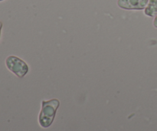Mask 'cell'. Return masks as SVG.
Instances as JSON below:
<instances>
[{
  "instance_id": "1",
  "label": "cell",
  "mask_w": 157,
  "mask_h": 131,
  "mask_svg": "<svg viewBox=\"0 0 157 131\" xmlns=\"http://www.w3.org/2000/svg\"><path fill=\"white\" fill-rule=\"evenodd\" d=\"M59 105L60 102L58 99L41 101V110L38 117V122L41 127L48 128L52 125Z\"/></svg>"
},
{
  "instance_id": "2",
  "label": "cell",
  "mask_w": 157,
  "mask_h": 131,
  "mask_svg": "<svg viewBox=\"0 0 157 131\" xmlns=\"http://www.w3.org/2000/svg\"><path fill=\"white\" fill-rule=\"evenodd\" d=\"M6 65L10 71L19 78L25 76L29 71V67L25 61L14 55H11L6 58Z\"/></svg>"
},
{
  "instance_id": "3",
  "label": "cell",
  "mask_w": 157,
  "mask_h": 131,
  "mask_svg": "<svg viewBox=\"0 0 157 131\" xmlns=\"http://www.w3.org/2000/svg\"><path fill=\"white\" fill-rule=\"evenodd\" d=\"M149 0H118L117 5L126 10H142L147 7Z\"/></svg>"
},
{
  "instance_id": "4",
  "label": "cell",
  "mask_w": 157,
  "mask_h": 131,
  "mask_svg": "<svg viewBox=\"0 0 157 131\" xmlns=\"http://www.w3.org/2000/svg\"><path fill=\"white\" fill-rule=\"evenodd\" d=\"M145 14L147 16L154 17L157 15V0H150L145 8Z\"/></svg>"
},
{
  "instance_id": "5",
  "label": "cell",
  "mask_w": 157,
  "mask_h": 131,
  "mask_svg": "<svg viewBox=\"0 0 157 131\" xmlns=\"http://www.w3.org/2000/svg\"><path fill=\"white\" fill-rule=\"evenodd\" d=\"M153 25H154L155 28H157V15L155 17L154 21H153Z\"/></svg>"
},
{
  "instance_id": "6",
  "label": "cell",
  "mask_w": 157,
  "mask_h": 131,
  "mask_svg": "<svg viewBox=\"0 0 157 131\" xmlns=\"http://www.w3.org/2000/svg\"><path fill=\"white\" fill-rule=\"evenodd\" d=\"M2 23L0 21V37H1V30H2Z\"/></svg>"
},
{
  "instance_id": "7",
  "label": "cell",
  "mask_w": 157,
  "mask_h": 131,
  "mask_svg": "<svg viewBox=\"0 0 157 131\" xmlns=\"http://www.w3.org/2000/svg\"><path fill=\"white\" fill-rule=\"evenodd\" d=\"M1 1H3V0H0V2H1Z\"/></svg>"
}]
</instances>
